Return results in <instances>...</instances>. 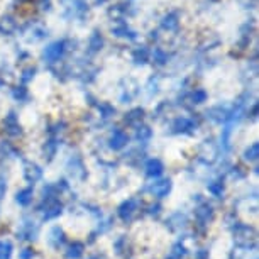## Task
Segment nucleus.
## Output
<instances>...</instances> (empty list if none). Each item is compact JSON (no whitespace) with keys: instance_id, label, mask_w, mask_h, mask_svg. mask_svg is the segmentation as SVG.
I'll use <instances>...</instances> for the list:
<instances>
[{"instance_id":"36","label":"nucleus","mask_w":259,"mask_h":259,"mask_svg":"<svg viewBox=\"0 0 259 259\" xmlns=\"http://www.w3.org/2000/svg\"><path fill=\"white\" fill-rule=\"evenodd\" d=\"M6 190H7V185L4 182V178H0V200H2V197L6 195Z\"/></svg>"},{"instance_id":"28","label":"nucleus","mask_w":259,"mask_h":259,"mask_svg":"<svg viewBox=\"0 0 259 259\" xmlns=\"http://www.w3.org/2000/svg\"><path fill=\"white\" fill-rule=\"evenodd\" d=\"M148 50H146V48H141V50H138L134 53V61L136 63H146L148 61Z\"/></svg>"},{"instance_id":"11","label":"nucleus","mask_w":259,"mask_h":259,"mask_svg":"<svg viewBox=\"0 0 259 259\" xmlns=\"http://www.w3.org/2000/svg\"><path fill=\"white\" fill-rule=\"evenodd\" d=\"M24 178L29 183H36L42 178V169L41 166H37L36 163H24Z\"/></svg>"},{"instance_id":"17","label":"nucleus","mask_w":259,"mask_h":259,"mask_svg":"<svg viewBox=\"0 0 259 259\" xmlns=\"http://www.w3.org/2000/svg\"><path fill=\"white\" fill-rule=\"evenodd\" d=\"M185 256H187V247H185V244L177 242L171 247V251L168 252L166 259H183Z\"/></svg>"},{"instance_id":"31","label":"nucleus","mask_w":259,"mask_h":259,"mask_svg":"<svg viewBox=\"0 0 259 259\" xmlns=\"http://www.w3.org/2000/svg\"><path fill=\"white\" fill-rule=\"evenodd\" d=\"M34 256H36V252H34L32 247H26L19 252V259H32Z\"/></svg>"},{"instance_id":"35","label":"nucleus","mask_w":259,"mask_h":259,"mask_svg":"<svg viewBox=\"0 0 259 259\" xmlns=\"http://www.w3.org/2000/svg\"><path fill=\"white\" fill-rule=\"evenodd\" d=\"M26 95H27V92L24 90V87H21V90L14 92V97H16V99H26Z\"/></svg>"},{"instance_id":"5","label":"nucleus","mask_w":259,"mask_h":259,"mask_svg":"<svg viewBox=\"0 0 259 259\" xmlns=\"http://www.w3.org/2000/svg\"><path fill=\"white\" fill-rule=\"evenodd\" d=\"M37 234H39L37 224H34L31 221H24L17 231V239H21V241H36Z\"/></svg>"},{"instance_id":"33","label":"nucleus","mask_w":259,"mask_h":259,"mask_svg":"<svg viewBox=\"0 0 259 259\" xmlns=\"http://www.w3.org/2000/svg\"><path fill=\"white\" fill-rule=\"evenodd\" d=\"M114 32L117 34V36H122V37H127V36H129V37H134V36H133V32H131L125 26H124V27H115V29H114Z\"/></svg>"},{"instance_id":"19","label":"nucleus","mask_w":259,"mask_h":259,"mask_svg":"<svg viewBox=\"0 0 259 259\" xmlns=\"http://www.w3.org/2000/svg\"><path fill=\"white\" fill-rule=\"evenodd\" d=\"M143 115H144L143 109H134V110H131L129 114H125V122L129 125H138L139 122L143 120Z\"/></svg>"},{"instance_id":"3","label":"nucleus","mask_w":259,"mask_h":259,"mask_svg":"<svg viewBox=\"0 0 259 259\" xmlns=\"http://www.w3.org/2000/svg\"><path fill=\"white\" fill-rule=\"evenodd\" d=\"M138 210H139L138 200H136V198H129V200H125V202H122L119 205V208H117V215L120 217V221L131 222V221H134Z\"/></svg>"},{"instance_id":"1","label":"nucleus","mask_w":259,"mask_h":259,"mask_svg":"<svg viewBox=\"0 0 259 259\" xmlns=\"http://www.w3.org/2000/svg\"><path fill=\"white\" fill-rule=\"evenodd\" d=\"M234 237H236V246L241 247H256V231L246 224H237L234 227Z\"/></svg>"},{"instance_id":"26","label":"nucleus","mask_w":259,"mask_h":259,"mask_svg":"<svg viewBox=\"0 0 259 259\" xmlns=\"http://www.w3.org/2000/svg\"><path fill=\"white\" fill-rule=\"evenodd\" d=\"M208 192L213 195V197H217V198H221L222 197V193H224V183L219 180V182H213V183H210L208 185Z\"/></svg>"},{"instance_id":"10","label":"nucleus","mask_w":259,"mask_h":259,"mask_svg":"<svg viewBox=\"0 0 259 259\" xmlns=\"http://www.w3.org/2000/svg\"><path fill=\"white\" fill-rule=\"evenodd\" d=\"M171 188H173V182H171V180H161V182H156V183H153L149 187L151 193H153L156 198L168 197Z\"/></svg>"},{"instance_id":"22","label":"nucleus","mask_w":259,"mask_h":259,"mask_svg":"<svg viewBox=\"0 0 259 259\" xmlns=\"http://www.w3.org/2000/svg\"><path fill=\"white\" fill-rule=\"evenodd\" d=\"M151 136H153V131L149 129L148 125H143V127H138V133H136V139L141 141V143H146V141L151 139Z\"/></svg>"},{"instance_id":"12","label":"nucleus","mask_w":259,"mask_h":259,"mask_svg":"<svg viewBox=\"0 0 259 259\" xmlns=\"http://www.w3.org/2000/svg\"><path fill=\"white\" fill-rule=\"evenodd\" d=\"M195 127H197V124H195L192 119H188V117H178V119L175 120V124H173V133L190 134V133H193Z\"/></svg>"},{"instance_id":"21","label":"nucleus","mask_w":259,"mask_h":259,"mask_svg":"<svg viewBox=\"0 0 259 259\" xmlns=\"http://www.w3.org/2000/svg\"><path fill=\"white\" fill-rule=\"evenodd\" d=\"M257 156H259V144L257 143H252L246 151H244V159L246 161H256Z\"/></svg>"},{"instance_id":"32","label":"nucleus","mask_w":259,"mask_h":259,"mask_svg":"<svg viewBox=\"0 0 259 259\" xmlns=\"http://www.w3.org/2000/svg\"><path fill=\"white\" fill-rule=\"evenodd\" d=\"M166 60H168V56H166L161 50H156L154 51V61L158 63V65H164Z\"/></svg>"},{"instance_id":"38","label":"nucleus","mask_w":259,"mask_h":259,"mask_svg":"<svg viewBox=\"0 0 259 259\" xmlns=\"http://www.w3.org/2000/svg\"><path fill=\"white\" fill-rule=\"evenodd\" d=\"M90 259H100V256H94V257H90Z\"/></svg>"},{"instance_id":"23","label":"nucleus","mask_w":259,"mask_h":259,"mask_svg":"<svg viewBox=\"0 0 259 259\" xmlns=\"http://www.w3.org/2000/svg\"><path fill=\"white\" fill-rule=\"evenodd\" d=\"M232 124H227L226 127L222 129V148L224 149H229L231 148V136H232Z\"/></svg>"},{"instance_id":"16","label":"nucleus","mask_w":259,"mask_h":259,"mask_svg":"<svg viewBox=\"0 0 259 259\" xmlns=\"http://www.w3.org/2000/svg\"><path fill=\"white\" fill-rule=\"evenodd\" d=\"M254 249H256V247H241V246H237V249H234V252L231 254V259H257L256 256L249 257V254L256 252Z\"/></svg>"},{"instance_id":"27","label":"nucleus","mask_w":259,"mask_h":259,"mask_svg":"<svg viewBox=\"0 0 259 259\" xmlns=\"http://www.w3.org/2000/svg\"><path fill=\"white\" fill-rule=\"evenodd\" d=\"M14 29H16V22L12 21V19L9 17H4L2 21H0V31L6 32V34H11Z\"/></svg>"},{"instance_id":"30","label":"nucleus","mask_w":259,"mask_h":259,"mask_svg":"<svg viewBox=\"0 0 259 259\" xmlns=\"http://www.w3.org/2000/svg\"><path fill=\"white\" fill-rule=\"evenodd\" d=\"M205 99H207V94H205L203 90H197V92H195V94L192 95L193 104H203Z\"/></svg>"},{"instance_id":"25","label":"nucleus","mask_w":259,"mask_h":259,"mask_svg":"<svg viewBox=\"0 0 259 259\" xmlns=\"http://www.w3.org/2000/svg\"><path fill=\"white\" fill-rule=\"evenodd\" d=\"M177 14H169L163 19V27L168 29V31H173V29L178 27V21H177Z\"/></svg>"},{"instance_id":"37","label":"nucleus","mask_w":259,"mask_h":259,"mask_svg":"<svg viewBox=\"0 0 259 259\" xmlns=\"http://www.w3.org/2000/svg\"><path fill=\"white\" fill-rule=\"evenodd\" d=\"M159 208H161L159 205H153V207L149 208V213H151V215H158V213H159Z\"/></svg>"},{"instance_id":"6","label":"nucleus","mask_w":259,"mask_h":259,"mask_svg":"<svg viewBox=\"0 0 259 259\" xmlns=\"http://www.w3.org/2000/svg\"><path fill=\"white\" fill-rule=\"evenodd\" d=\"M213 208L208 203H202L200 207L195 208V221L200 227H207L213 221Z\"/></svg>"},{"instance_id":"13","label":"nucleus","mask_w":259,"mask_h":259,"mask_svg":"<svg viewBox=\"0 0 259 259\" xmlns=\"http://www.w3.org/2000/svg\"><path fill=\"white\" fill-rule=\"evenodd\" d=\"M144 169H146V175H148L149 178H158V177L163 175L164 164L161 163L158 158H153V159H148V163H146Z\"/></svg>"},{"instance_id":"20","label":"nucleus","mask_w":259,"mask_h":259,"mask_svg":"<svg viewBox=\"0 0 259 259\" xmlns=\"http://www.w3.org/2000/svg\"><path fill=\"white\" fill-rule=\"evenodd\" d=\"M14 246L11 241H0V259H11Z\"/></svg>"},{"instance_id":"4","label":"nucleus","mask_w":259,"mask_h":259,"mask_svg":"<svg viewBox=\"0 0 259 259\" xmlns=\"http://www.w3.org/2000/svg\"><path fill=\"white\" fill-rule=\"evenodd\" d=\"M66 42L65 41H56V42H53V45H50L45 50V53H42V56H45V60L48 63H56L60 58L65 55V51H66Z\"/></svg>"},{"instance_id":"15","label":"nucleus","mask_w":259,"mask_h":259,"mask_svg":"<svg viewBox=\"0 0 259 259\" xmlns=\"http://www.w3.org/2000/svg\"><path fill=\"white\" fill-rule=\"evenodd\" d=\"M83 252H85V244L75 241L68 246L66 252H65V257L66 259H80L83 256Z\"/></svg>"},{"instance_id":"14","label":"nucleus","mask_w":259,"mask_h":259,"mask_svg":"<svg viewBox=\"0 0 259 259\" xmlns=\"http://www.w3.org/2000/svg\"><path fill=\"white\" fill-rule=\"evenodd\" d=\"M6 133L9 136H19L22 133L21 131V125H19V120H17V117L14 112H11V114L7 115V119H6Z\"/></svg>"},{"instance_id":"7","label":"nucleus","mask_w":259,"mask_h":259,"mask_svg":"<svg viewBox=\"0 0 259 259\" xmlns=\"http://www.w3.org/2000/svg\"><path fill=\"white\" fill-rule=\"evenodd\" d=\"M65 242H66L65 231H63L61 227L55 226L50 231V234H48V246L53 247V249H56V251H60V249L65 246Z\"/></svg>"},{"instance_id":"2","label":"nucleus","mask_w":259,"mask_h":259,"mask_svg":"<svg viewBox=\"0 0 259 259\" xmlns=\"http://www.w3.org/2000/svg\"><path fill=\"white\" fill-rule=\"evenodd\" d=\"M42 221H53L63 213V203L55 197H45V205L41 207Z\"/></svg>"},{"instance_id":"29","label":"nucleus","mask_w":259,"mask_h":259,"mask_svg":"<svg viewBox=\"0 0 259 259\" xmlns=\"http://www.w3.org/2000/svg\"><path fill=\"white\" fill-rule=\"evenodd\" d=\"M56 149H58V143H55V141H50V143H46V146H45V154L48 156V159H51L53 156L56 154Z\"/></svg>"},{"instance_id":"34","label":"nucleus","mask_w":259,"mask_h":259,"mask_svg":"<svg viewBox=\"0 0 259 259\" xmlns=\"http://www.w3.org/2000/svg\"><path fill=\"white\" fill-rule=\"evenodd\" d=\"M195 259H208V251L207 249H200L195 252Z\"/></svg>"},{"instance_id":"24","label":"nucleus","mask_w":259,"mask_h":259,"mask_svg":"<svg viewBox=\"0 0 259 259\" xmlns=\"http://www.w3.org/2000/svg\"><path fill=\"white\" fill-rule=\"evenodd\" d=\"M102 45H104V41H102V36H100L99 32H94V36L90 37V45H89L90 51L95 53V51L102 50Z\"/></svg>"},{"instance_id":"8","label":"nucleus","mask_w":259,"mask_h":259,"mask_svg":"<svg viewBox=\"0 0 259 259\" xmlns=\"http://www.w3.org/2000/svg\"><path fill=\"white\" fill-rule=\"evenodd\" d=\"M187 226H188V219H187V215L182 212L173 213L168 221H166V227H168L171 232H180Z\"/></svg>"},{"instance_id":"9","label":"nucleus","mask_w":259,"mask_h":259,"mask_svg":"<svg viewBox=\"0 0 259 259\" xmlns=\"http://www.w3.org/2000/svg\"><path fill=\"white\" fill-rule=\"evenodd\" d=\"M127 143H129V136H127L122 129H114V133H112L110 141H109L110 149L120 151V149H124V148H125Z\"/></svg>"},{"instance_id":"18","label":"nucleus","mask_w":259,"mask_h":259,"mask_svg":"<svg viewBox=\"0 0 259 259\" xmlns=\"http://www.w3.org/2000/svg\"><path fill=\"white\" fill-rule=\"evenodd\" d=\"M16 200H17L19 205L27 207V205L32 202V188H24V190H21V192H17Z\"/></svg>"}]
</instances>
